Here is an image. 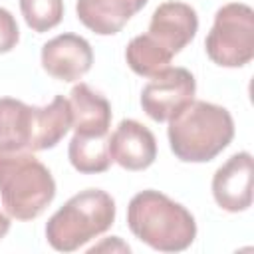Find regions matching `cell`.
I'll use <instances>...</instances> for the list:
<instances>
[{
	"label": "cell",
	"instance_id": "cell-3",
	"mask_svg": "<svg viewBox=\"0 0 254 254\" xmlns=\"http://www.w3.org/2000/svg\"><path fill=\"white\" fill-rule=\"evenodd\" d=\"M169 145L185 163H206L222 153L234 137V121L226 107L190 101L169 119Z\"/></svg>",
	"mask_w": 254,
	"mask_h": 254
},
{
	"label": "cell",
	"instance_id": "cell-6",
	"mask_svg": "<svg viewBox=\"0 0 254 254\" xmlns=\"http://www.w3.org/2000/svg\"><path fill=\"white\" fill-rule=\"evenodd\" d=\"M204 48L216 65L242 67L250 64L254 58V10L242 2L218 8Z\"/></svg>",
	"mask_w": 254,
	"mask_h": 254
},
{
	"label": "cell",
	"instance_id": "cell-5",
	"mask_svg": "<svg viewBox=\"0 0 254 254\" xmlns=\"http://www.w3.org/2000/svg\"><path fill=\"white\" fill-rule=\"evenodd\" d=\"M115 200L101 189H85L58 208L48 224L46 238L58 252H73L111 228Z\"/></svg>",
	"mask_w": 254,
	"mask_h": 254
},
{
	"label": "cell",
	"instance_id": "cell-16",
	"mask_svg": "<svg viewBox=\"0 0 254 254\" xmlns=\"http://www.w3.org/2000/svg\"><path fill=\"white\" fill-rule=\"evenodd\" d=\"M26 24L42 34L56 28L64 18V0H20Z\"/></svg>",
	"mask_w": 254,
	"mask_h": 254
},
{
	"label": "cell",
	"instance_id": "cell-14",
	"mask_svg": "<svg viewBox=\"0 0 254 254\" xmlns=\"http://www.w3.org/2000/svg\"><path fill=\"white\" fill-rule=\"evenodd\" d=\"M127 65L143 77H153L161 71H165L173 60V54H169L155 38L149 34L135 36L125 50Z\"/></svg>",
	"mask_w": 254,
	"mask_h": 254
},
{
	"label": "cell",
	"instance_id": "cell-13",
	"mask_svg": "<svg viewBox=\"0 0 254 254\" xmlns=\"http://www.w3.org/2000/svg\"><path fill=\"white\" fill-rule=\"evenodd\" d=\"M149 0H77L79 22L99 36H113L135 16Z\"/></svg>",
	"mask_w": 254,
	"mask_h": 254
},
{
	"label": "cell",
	"instance_id": "cell-11",
	"mask_svg": "<svg viewBox=\"0 0 254 254\" xmlns=\"http://www.w3.org/2000/svg\"><path fill=\"white\" fill-rule=\"evenodd\" d=\"M109 155L127 171H145L157 159L155 135L135 119H123L109 135Z\"/></svg>",
	"mask_w": 254,
	"mask_h": 254
},
{
	"label": "cell",
	"instance_id": "cell-17",
	"mask_svg": "<svg viewBox=\"0 0 254 254\" xmlns=\"http://www.w3.org/2000/svg\"><path fill=\"white\" fill-rule=\"evenodd\" d=\"M18 40H20V30L16 18L6 8H0V54L12 52Z\"/></svg>",
	"mask_w": 254,
	"mask_h": 254
},
{
	"label": "cell",
	"instance_id": "cell-1",
	"mask_svg": "<svg viewBox=\"0 0 254 254\" xmlns=\"http://www.w3.org/2000/svg\"><path fill=\"white\" fill-rule=\"evenodd\" d=\"M71 127L69 99L56 95L48 105H26L0 97V151H46L56 147Z\"/></svg>",
	"mask_w": 254,
	"mask_h": 254
},
{
	"label": "cell",
	"instance_id": "cell-4",
	"mask_svg": "<svg viewBox=\"0 0 254 254\" xmlns=\"http://www.w3.org/2000/svg\"><path fill=\"white\" fill-rule=\"evenodd\" d=\"M54 196L56 181L32 151H0V198L12 218H38Z\"/></svg>",
	"mask_w": 254,
	"mask_h": 254
},
{
	"label": "cell",
	"instance_id": "cell-2",
	"mask_svg": "<svg viewBox=\"0 0 254 254\" xmlns=\"http://www.w3.org/2000/svg\"><path fill=\"white\" fill-rule=\"evenodd\" d=\"M127 226L135 238L159 252L187 250L196 238L194 216L159 190H141L129 200Z\"/></svg>",
	"mask_w": 254,
	"mask_h": 254
},
{
	"label": "cell",
	"instance_id": "cell-18",
	"mask_svg": "<svg viewBox=\"0 0 254 254\" xmlns=\"http://www.w3.org/2000/svg\"><path fill=\"white\" fill-rule=\"evenodd\" d=\"M8 230H10V218L0 210V238H4L8 234Z\"/></svg>",
	"mask_w": 254,
	"mask_h": 254
},
{
	"label": "cell",
	"instance_id": "cell-9",
	"mask_svg": "<svg viewBox=\"0 0 254 254\" xmlns=\"http://www.w3.org/2000/svg\"><path fill=\"white\" fill-rule=\"evenodd\" d=\"M212 196L228 212L248 210L252 204V155L234 153L212 177Z\"/></svg>",
	"mask_w": 254,
	"mask_h": 254
},
{
	"label": "cell",
	"instance_id": "cell-10",
	"mask_svg": "<svg viewBox=\"0 0 254 254\" xmlns=\"http://www.w3.org/2000/svg\"><path fill=\"white\" fill-rule=\"evenodd\" d=\"M198 30V16L185 2H163L155 8L149 22V36L155 38L169 54H179L192 42Z\"/></svg>",
	"mask_w": 254,
	"mask_h": 254
},
{
	"label": "cell",
	"instance_id": "cell-12",
	"mask_svg": "<svg viewBox=\"0 0 254 254\" xmlns=\"http://www.w3.org/2000/svg\"><path fill=\"white\" fill-rule=\"evenodd\" d=\"M71 127L73 135L79 137H105L111 127V105L109 101L93 91L87 83H77L69 91Z\"/></svg>",
	"mask_w": 254,
	"mask_h": 254
},
{
	"label": "cell",
	"instance_id": "cell-7",
	"mask_svg": "<svg viewBox=\"0 0 254 254\" xmlns=\"http://www.w3.org/2000/svg\"><path fill=\"white\" fill-rule=\"evenodd\" d=\"M196 93L194 75L185 67H167L151 77L141 91L143 111L157 123L173 119L185 109Z\"/></svg>",
	"mask_w": 254,
	"mask_h": 254
},
{
	"label": "cell",
	"instance_id": "cell-15",
	"mask_svg": "<svg viewBox=\"0 0 254 254\" xmlns=\"http://www.w3.org/2000/svg\"><path fill=\"white\" fill-rule=\"evenodd\" d=\"M69 163L83 175L105 173L111 167L109 135L105 137H79L73 135L67 147Z\"/></svg>",
	"mask_w": 254,
	"mask_h": 254
},
{
	"label": "cell",
	"instance_id": "cell-8",
	"mask_svg": "<svg viewBox=\"0 0 254 254\" xmlns=\"http://www.w3.org/2000/svg\"><path fill=\"white\" fill-rule=\"evenodd\" d=\"M93 64L89 42L77 34H60L42 46V67L60 81L83 77Z\"/></svg>",
	"mask_w": 254,
	"mask_h": 254
}]
</instances>
